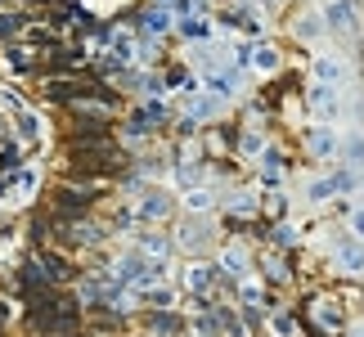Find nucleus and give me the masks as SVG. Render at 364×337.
Here are the masks:
<instances>
[{"label":"nucleus","instance_id":"13","mask_svg":"<svg viewBox=\"0 0 364 337\" xmlns=\"http://www.w3.org/2000/svg\"><path fill=\"white\" fill-rule=\"evenodd\" d=\"M279 63V54H270V50H257V68H274Z\"/></svg>","mask_w":364,"mask_h":337},{"label":"nucleus","instance_id":"11","mask_svg":"<svg viewBox=\"0 0 364 337\" xmlns=\"http://www.w3.org/2000/svg\"><path fill=\"white\" fill-rule=\"evenodd\" d=\"M18 27H23V18H18V14H5V18H0V36H14Z\"/></svg>","mask_w":364,"mask_h":337},{"label":"nucleus","instance_id":"2","mask_svg":"<svg viewBox=\"0 0 364 337\" xmlns=\"http://www.w3.org/2000/svg\"><path fill=\"white\" fill-rule=\"evenodd\" d=\"M306 104H311V112L315 117H338V90L333 86H324V81H319V86H311V95H306Z\"/></svg>","mask_w":364,"mask_h":337},{"label":"nucleus","instance_id":"8","mask_svg":"<svg viewBox=\"0 0 364 337\" xmlns=\"http://www.w3.org/2000/svg\"><path fill=\"white\" fill-rule=\"evenodd\" d=\"M338 257H342V265H346V270H355V274L364 270V252H360L355 243H346V247L338 252Z\"/></svg>","mask_w":364,"mask_h":337},{"label":"nucleus","instance_id":"6","mask_svg":"<svg viewBox=\"0 0 364 337\" xmlns=\"http://www.w3.org/2000/svg\"><path fill=\"white\" fill-rule=\"evenodd\" d=\"M212 279H216L212 265H193V270H189V288L193 292H207V288H212Z\"/></svg>","mask_w":364,"mask_h":337},{"label":"nucleus","instance_id":"9","mask_svg":"<svg viewBox=\"0 0 364 337\" xmlns=\"http://www.w3.org/2000/svg\"><path fill=\"white\" fill-rule=\"evenodd\" d=\"M166 212H171V203H166L162 193H149L144 198V216H166Z\"/></svg>","mask_w":364,"mask_h":337},{"label":"nucleus","instance_id":"4","mask_svg":"<svg viewBox=\"0 0 364 337\" xmlns=\"http://www.w3.org/2000/svg\"><path fill=\"white\" fill-rule=\"evenodd\" d=\"M324 18L333 23V32H355V9H351V5H346V0H333V5H328V14H324Z\"/></svg>","mask_w":364,"mask_h":337},{"label":"nucleus","instance_id":"3","mask_svg":"<svg viewBox=\"0 0 364 337\" xmlns=\"http://www.w3.org/2000/svg\"><path fill=\"white\" fill-rule=\"evenodd\" d=\"M306 149H311L315 158H333V153H338V139H333L328 126H311V135H306Z\"/></svg>","mask_w":364,"mask_h":337},{"label":"nucleus","instance_id":"1","mask_svg":"<svg viewBox=\"0 0 364 337\" xmlns=\"http://www.w3.org/2000/svg\"><path fill=\"white\" fill-rule=\"evenodd\" d=\"M90 203H95V189H77V185L54 189V216H86Z\"/></svg>","mask_w":364,"mask_h":337},{"label":"nucleus","instance_id":"14","mask_svg":"<svg viewBox=\"0 0 364 337\" xmlns=\"http://www.w3.org/2000/svg\"><path fill=\"white\" fill-rule=\"evenodd\" d=\"M149 252H153V257H162V252H166V238H149V243H144Z\"/></svg>","mask_w":364,"mask_h":337},{"label":"nucleus","instance_id":"5","mask_svg":"<svg viewBox=\"0 0 364 337\" xmlns=\"http://www.w3.org/2000/svg\"><path fill=\"white\" fill-rule=\"evenodd\" d=\"M149 333H162V337H171V333H180V319L176 315H166V311H158L149 319Z\"/></svg>","mask_w":364,"mask_h":337},{"label":"nucleus","instance_id":"7","mask_svg":"<svg viewBox=\"0 0 364 337\" xmlns=\"http://www.w3.org/2000/svg\"><path fill=\"white\" fill-rule=\"evenodd\" d=\"M315 77L324 81V86H338V77H342V63H338V59H319V63H315Z\"/></svg>","mask_w":364,"mask_h":337},{"label":"nucleus","instance_id":"15","mask_svg":"<svg viewBox=\"0 0 364 337\" xmlns=\"http://www.w3.org/2000/svg\"><path fill=\"white\" fill-rule=\"evenodd\" d=\"M351 225H355V230L364 234V212H351Z\"/></svg>","mask_w":364,"mask_h":337},{"label":"nucleus","instance_id":"12","mask_svg":"<svg viewBox=\"0 0 364 337\" xmlns=\"http://www.w3.org/2000/svg\"><path fill=\"white\" fill-rule=\"evenodd\" d=\"M207 207H212L207 193H189V212H207Z\"/></svg>","mask_w":364,"mask_h":337},{"label":"nucleus","instance_id":"10","mask_svg":"<svg viewBox=\"0 0 364 337\" xmlns=\"http://www.w3.org/2000/svg\"><path fill=\"white\" fill-rule=\"evenodd\" d=\"M346 158H351V162H364V139H360V135L346 139Z\"/></svg>","mask_w":364,"mask_h":337}]
</instances>
